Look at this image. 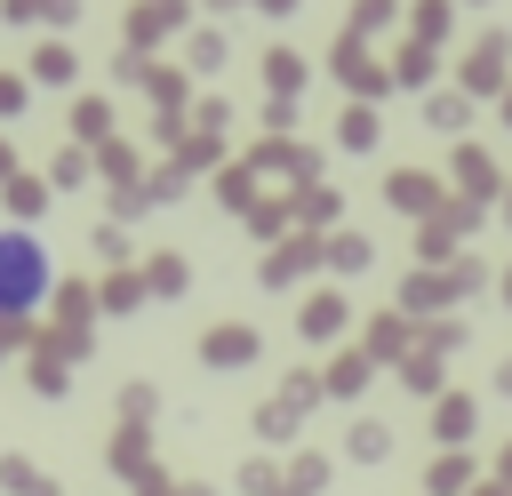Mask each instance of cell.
Segmentation results:
<instances>
[{
    "mask_svg": "<svg viewBox=\"0 0 512 496\" xmlns=\"http://www.w3.org/2000/svg\"><path fill=\"white\" fill-rule=\"evenodd\" d=\"M56 288V264H48V240L40 232H0V320H32Z\"/></svg>",
    "mask_w": 512,
    "mask_h": 496,
    "instance_id": "1",
    "label": "cell"
}]
</instances>
